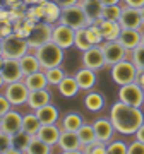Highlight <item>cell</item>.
I'll use <instances>...</instances> for the list:
<instances>
[{"mask_svg":"<svg viewBox=\"0 0 144 154\" xmlns=\"http://www.w3.org/2000/svg\"><path fill=\"white\" fill-rule=\"evenodd\" d=\"M110 120L115 130L122 135H134L137 128L144 123V113L137 106H130L124 101H117L111 105Z\"/></svg>","mask_w":144,"mask_h":154,"instance_id":"obj_1","label":"cell"},{"mask_svg":"<svg viewBox=\"0 0 144 154\" xmlns=\"http://www.w3.org/2000/svg\"><path fill=\"white\" fill-rule=\"evenodd\" d=\"M64 51L65 50L58 46L55 41H48V43L41 45L39 48L34 50V53L38 57L39 63L43 67V70L46 69H52V67H58L62 65V62H64Z\"/></svg>","mask_w":144,"mask_h":154,"instance_id":"obj_2","label":"cell"},{"mask_svg":"<svg viewBox=\"0 0 144 154\" xmlns=\"http://www.w3.org/2000/svg\"><path fill=\"white\" fill-rule=\"evenodd\" d=\"M58 22L70 26V28H74L76 31L81 29V28H86V26L91 24L88 14L84 12L83 5H81V2H79V4H74V5L64 7V9H62L60 21H58Z\"/></svg>","mask_w":144,"mask_h":154,"instance_id":"obj_3","label":"cell"},{"mask_svg":"<svg viewBox=\"0 0 144 154\" xmlns=\"http://www.w3.org/2000/svg\"><path fill=\"white\" fill-rule=\"evenodd\" d=\"M137 74H139V69L136 67V63L130 60H122L111 65V79L113 82L118 84V86H124V84H129V82H134L137 79Z\"/></svg>","mask_w":144,"mask_h":154,"instance_id":"obj_4","label":"cell"},{"mask_svg":"<svg viewBox=\"0 0 144 154\" xmlns=\"http://www.w3.org/2000/svg\"><path fill=\"white\" fill-rule=\"evenodd\" d=\"M29 43L28 38H24L21 34H11L4 38V58H21L26 53H29Z\"/></svg>","mask_w":144,"mask_h":154,"instance_id":"obj_5","label":"cell"},{"mask_svg":"<svg viewBox=\"0 0 144 154\" xmlns=\"http://www.w3.org/2000/svg\"><path fill=\"white\" fill-rule=\"evenodd\" d=\"M52 34H53V24L46 21H38L34 22L33 29L28 36V43H29V48L31 50H36L39 48L41 45L52 41Z\"/></svg>","mask_w":144,"mask_h":154,"instance_id":"obj_6","label":"cell"},{"mask_svg":"<svg viewBox=\"0 0 144 154\" xmlns=\"http://www.w3.org/2000/svg\"><path fill=\"white\" fill-rule=\"evenodd\" d=\"M118 99L127 103L130 106H137V108H142L144 105V88L139 82H129L120 86L118 89Z\"/></svg>","mask_w":144,"mask_h":154,"instance_id":"obj_7","label":"cell"},{"mask_svg":"<svg viewBox=\"0 0 144 154\" xmlns=\"http://www.w3.org/2000/svg\"><path fill=\"white\" fill-rule=\"evenodd\" d=\"M101 48H103V53H105L106 65H110V67L118 63V62H122V60H127L129 57H130V51H129L118 39L103 41V43H101Z\"/></svg>","mask_w":144,"mask_h":154,"instance_id":"obj_8","label":"cell"},{"mask_svg":"<svg viewBox=\"0 0 144 154\" xmlns=\"http://www.w3.org/2000/svg\"><path fill=\"white\" fill-rule=\"evenodd\" d=\"M29 91L28 86L24 81H16V82H9L5 88V96L7 99L12 103V106H22L28 105V98H29Z\"/></svg>","mask_w":144,"mask_h":154,"instance_id":"obj_9","label":"cell"},{"mask_svg":"<svg viewBox=\"0 0 144 154\" xmlns=\"http://www.w3.org/2000/svg\"><path fill=\"white\" fill-rule=\"evenodd\" d=\"M52 41H55L58 46H62L64 50L74 46L76 43V29L67 26V24H62V22H57L53 24V34H52Z\"/></svg>","mask_w":144,"mask_h":154,"instance_id":"obj_10","label":"cell"},{"mask_svg":"<svg viewBox=\"0 0 144 154\" xmlns=\"http://www.w3.org/2000/svg\"><path fill=\"white\" fill-rule=\"evenodd\" d=\"M105 65H106V60H105V53H103L101 45H93L89 50L83 51V67L100 70Z\"/></svg>","mask_w":144,"mask_h":154,"instance_id":"obj_11","label":"cell"},{"mask_svg":"<svg viewBox=\"0 0 144 154\" xmlns=\"http://www.w3.org/2000/svg\"><path fill=\"white\" fill-rule=\"evenodd\" d=\"M118 22H120L122 28H127V29H141L144 24L141 11L136 9V7H129V5L122 7V14H120Z\"/></svg>","mask_w":144,"mask_h":154,"instance_id":"obj_12","label":"cell"},{"mask_svg":"<svg viewBox=\"0 0 144 154\" xmlns=\"http://www.w3.org/2000/svg\"><path fill=\"white\" fill-rule=\"evenodd\" d=\"M58 147L62 149V152L65 154H74V152H81V139H79L77 132H72V130H64L62 128L60 139H58Z\"/></svg>","mask_w":144,"mask_h":154,"instance_id":"obj_13","label":"cell"},{"mask_svg":"<svg viewBox=\"0 0 144 154\" xmlns=\"http://www.w3.org/2000/svg\"><path fill=\"white\" fill-rule=\"evenodd\" d=\"M22 118H24V116H22L19 111L9 110L4 116H0V130L11 134V135L21 132L22 130Z\"/></svg>","mask_w":144,"mask_h":154,"instance_id":"obj_14","label":"cell"},{"mask_svg":"<svg viewBox=\"0 0 144 154\" xmlns=\"http://www.w3.org/2000/svg\"><path fill=\"white\" fill-rule=\"evenodd\" d=\"M93 128H94V132H96V139L101 140V142H106V144L110 142L111 137H113V134L117 132L113 123H111V120H110V116L108 118L106 116L96 118L93 122Z\"/></svg>","mask_w":144,"mask_h":154,"instance_id":"obj_15","label":"cell"},{"mask_svg":"<svg viewBox=\"0 0 144 154\" xmlns=\"http://www.w3.org/2000/svg\"><path fill=\"white\" fill-rule=\"evenodd\" d=\"M2 75L5 79V82H16L24 79V72L21 69V62L19 58H5L4 67H2Z\"/></svg>","mask_w":144,"mask_h":154,"instance_id":"obj_16","label":"cell"},{"mask_svg":"<svg viewBox=\"0 0 144 154\" xmlns=\"http://www.w3.org/2000/svg\"><path fill=\"white\" fill-rule=\"evenodd\" d=\"M98 28L101 31V36L105 41H113V39H118L120 33H122V26L118 21H108V19H98L96 21Z\"/></svg>","mask_w":144,"mask_h":154,"instance_id":"obj_17","label":"cell"},{"mask_svg":"<svg viewBox=\"0 0 144 154\" xmlns=\"http://www.w3.org/2000/svg\"><path fill=\"white\" fill-rule=\"evenodd\" d=\"M60 134H62V128L57 123H45L41 125L38 132V137L43 140V142L50 144L52 147L58 144V139H60Z\"/></svg>","mask_w":144,"mask_h":154,"instance_id":"obj_18","label":"cell"},{"mask_svg":"<svg viewBox=\"0 0 144 154\" xmlns=\"http://www.w3.org/2000/svg\"><path fill=\"white\" fill-rule=\"evenodd\" d=\"M141 39H142V33L139 29H127V28H122V33L118 36V41L129 50L132 51L136 50L141 45Z\"/></svg>","mask_w":144,"mask_h":154,"instance_id":"obj_19","label":"cell"},{"mask_svg":"<svg viewBox=\"0 0 144 154\" xmlns=\"http://www.w3.org/2000/svg\"><path fill=\"white\" fill-rule=\"evenodd\" d=\"M76 81H77L79 88L83 91H89L96 86V70L93 69H88V67H83L76 72Z\"/></svg>","mask_w":144,"mask_h":154,"instance_id":"obj_20","label":"cell"},{"mask_svg":"<svg viewBox=\"0 0 144 154\" xmlns=\"http://www.w3.org/2000/svg\"><path fill=\"white\" fill-rule=\"evenodd\" d=\"M48 103H52V94L46 88L45 89H36V91H31V93H29L28 106L31 108V110L36 111L38 108L48 105Z\"/></svg>","mask_w":144,"mask_h":154,"instance_id":"obj_21","label":"cell"},{"mask_svg":"<svg viewBox=\"0 0 144 154\" xmlns=\"http://www.w3.org/2000/svg\"><path fill=\"white\" fill-rule=\"evenodd\" d=\"M26 86H28L29 91H36V89H45L50 86L48 82V79H46V74L45 70H38V72H33V74H29V75H24L22 79Z\"/></svg>","mask_w":144,"mask_h":154,"instance_id":"obj_22","label":"cell"},{"mask_svg":"<svg viewBox=\"0 0 144 154\" xmlns=\"http://www.w3.org/2000/svg\"><path fill=\"white\" fill-rule=\"evenodd\" d=\"M57 88H58V93H60L64 98H74V96L81 91L77 81H76V75H74V77L65 75L64 79H62V82L58 84Z\"/></svg>","mask_w":144,"mask_h":154,"instance_id":"obj_23","label":"cell"},{"mask_svg":"<svg viewBox=\"0 0 144 154\" xmlns=\"http://www.w3.org/2000/svg\"><path fill=\"white\" fill-rule=\"evenodd\" d=\"M36 115H38L39 122L41 123H57V120H58V110H57V106H53L52 103H48V105L41 106V108H38V110L34 111Z\"/></svg>","mask_w":144,"mask_h":154,"instance_id":"obj_24","label":"cell"},{"mask_svg":"<svg viewBox=\"0 0 144 154\" xmlns=\"http://www.w3.org/2000/svg\"><path fill=\"white\" fill-rule=\"evenodd\" d=\"M81 5H83L84 12L88 14L91 22H96L98 19H101L103 4H101L100 0H81Z\"/></svg>","mask_w":144,"mask_h":154,"instance_id":"obj_25","label":"cell"},{"mask_svg":"<svg viewBox=\"0 0 144 154\" xmlns=\"http://www.w3.org/2000/svg\"><path fill=\"white\" fill-rule=\"evenodd\" d=\"M19 62H21V69H22V72H24V75H29V74L38 72V70H43V67H41V63H39L36 53H34V55L26 53L24 57L19 58Z\"/></svg>","mask_w":144,"mask_h":154,"instance_id":"obj_26","label":"cell"},{"mask_svg":"<svg viewBox=\"0 0 144 154\" xmlns=\"http://www.w3.org/2000/svg\"><path fill=\"white\" fill-rule=\"evenodd\" d=\"M45 7V19L43 21L50 22V24H57V22L60 21V16H62V7L57 4L55 0H52V2H45L43 4Z\"/></svg>","mask_w":144,"mask_h":154,"instance_id":"obj_27","label":"cell"},{"mask_svg":"<svg viewBox=\"0 0 144 154\" xmlns=\"http://www.w3.org/2000/svg\"><path fill=\"white\" fill-rule=\"evenodd\" d=\"M41 125L43 123L39 122L36 113H28V115H24V118H22V130L26 134H29V135H38Z\"/></svg>","mask_w":144,"mask_h":154,"instance_id":"obj_28","label":"cell"},{"mask_svg":"<svg viewBox=\"0 0 144 154\" xmlns=\"http://www.w3.org/2000/svg\"><path fill=\"white\" fill-rule=\"evenodd\" d=\"M105 105H106V101L103 98V94H100V93H88L86 98H84V106L89 111H94V113L101 111L105 108Z\"/></svg>","mask_w":144,"mask_h":154,"instance_id":"obj_29","label":"cell"},{"mask_svg":"<svg viewBox=\"0 0 144 154\" xmlns=\"http://www.w3.org/2000/svg\"><path fill=\"white\" fill-rule=\"evenodd\" d=\"M83 125H84L83 116L79 115V113H76V111H70V113H67V115L62 118V128H64V130L77 132Z\"/></svg>","mask_w":144,"mask_h":154,"instance_id":"obj_30","label":"cell"},{"mask_svg":"<svg viewBox=\"0 0 144 154\" xmlns=\"http://www.w3.org/2000/svg\"><path fill=\"white\" fill-rule=\"evenodd\" d=\"M48 152H52V146L50 144L43 142L38 135H33V139H31L28 149H26V154H48Z\"/></svg>","mask_w":144,"mask_h":154,"instance_id":"obj_31","label":"cell"},{"mask_svg":"<svg viewBox=\"0 0 144 154\" xmlns=\"http://www.w3.org/2000/svg\"><path fill=\"white\" fill-rule=\"evenodd\" d=\"M31 139H33V135H29L24 130H21V132H17L12 135V147L16 149L17 152H26Z\"/></svg>","mask_w":144,"mask_h":154,"instance_id":"obj_32","label":"cell"},{"mask_svg":"<svg viewBox=\"0 0 144 154\" xmlns=\"http://www.w3.org/2000/svg\"><path fill=\"white\" fill-rule=\"evenodd\" d=\"M77 135L81 139L83 146H89V144H94L98 140L96 139V132H94V128H93V123H84L77 130Z\"/></svg>","mask_w":144,"mask_h":154,"instance_id":"obj_33","label":"cell"},{"mask_svg":"<svg viewBox=\"0 0 144 154\" xmlns=\"http://www.w3.org/2000/svg\"><path fill=\"white\" fill-rule=\"evenodd\" d=\"M122 14V5L120 4H113V5H103L101 11V19H108V21H118Z\"/></svg>","mask_w":144,"mask_h":154,"instance_id":"obj_34","label":"cell"},{"mask_svg":"<svg viewBox=\"0 0 144 154\" xmlns=\"http://www.w3.org/2000/svg\"><path fill=\"white\" fill-rule=\"evenodd\" d=\"M45 74H46V79H48L50 86H58V84L62 82V79L65 77V72H64V69H62L60 65L58 67H52V69H46Z\"/></svg>","mask_w":144,"mask_h":154,"instance_id":"obj_35","label":"cell"},{"mask_svg":"<svg viewBox=\"0 0 144 154\" xmlns=\"http://www.w3.org/2000/svg\"><path fill=\"white\" fill-rule=\"evenodd\" d=\"M74 46L77 50H81V51H86V50H89L93 45H91V41H89L88 38V33H86V28H81L76 31V43H74Z\"/></svg>","mask_w":144,"mask_h":154,"instance_id":"obj_36","label":"cell"},{"mask_svg":"<svg viewBox=\"0 0 144 154\" xmlns=\"http://www.w3.org/2000/svg\"><path fill=\"white\" fill-rule=\"evenodd\" d=\"M26 19H28V21H33V22L43 21V19H45V7H43V4H38V5H29L28 7V12H26Z\"/></svg>","mask_w":144,"mask_h":154,"instance_id":"obj_37","label":"cell"},{"mask_svg":"<svg viewBox=\"0 0 144 154\" xmlns=\"http://www.w3.org/2000/svg\"><path fill=\"white\" fill-rule=\"evenodd\" d=\"M86 33H88V38H89V41H91V45H101L105 41L96 22H91L89 26H86Z\"/></svg>","mask_w":144,"mask_h":154,"instance_id":"obj_38","label":"cell"},{"mask_svg":"<svg viewBox=\"0 0 144 154\" xmlns=\"http://www.w3.org/2000/svg\"><path fill=\"white\" fill-rule=\"evenodd\" d=\"M130 58L139 70H144V45H139L136 50L130 51Z\"/></svg>","mask_w":144,"mask_h":154,"instance_id":"obj_39","label":"cell"},{"mask_svg":"<svg viewBox=\"0 0 144 154\" xmlns=\"http://www.w3.org/2000/svg\"><path fill=\"white\" fill-rule=\"evenodd\" d=\"M12 149V135L0 130V154H11Z\"/></svg>","mask_w":144,"mask_h":154,"instance_id":"obj_40","label":"cell"},{"mask_svg":"<svg viewBox=\"0 0 144 154\" xmlns=\"http://www.w3.org/2000/svg\"><path fill=\"white\" fill-rule=\"evenodd\" d=\"M129 146L122 142V140H110L108 142V154H127Z\"/></svg>","mask_w":144,"mask_h":154,"instance_id":"obj_41","label":"cell"},{"mask_svg":"<svg viewBox=\"0 0 144 154\" xmlns=\"http://www.w3.org/2000/svg\"><path fill=\"white\" fill-rule=\"evenodd\" d=\"M16 33V26L12 21H5V22H0V38H7L11 34Z\"/></svg>","mask_w":144,"mask_h":154,"instance_id":"obj_42","label":"cell"},{"mask_svg":"<svg viewBox=\"0 0 144 154\" xmlns=\"http://www.w3.org/2000/svg\"><path fill=\"white\" fill-rule=\"evenodd\" d=\"M127 154H144V142H141V140L136 139V140L129 146Z\"/></svg>","mask_w":144,"mask_h":154,"instance_id":"obj_43","label":"cell"},{"mask_svg":"<svg viewBox=\"0 0 144 154\" xmlns=\"http://www.w3.org/2000/svg\"><path fill=\"white\" fill-rule=\"evenodd\" d=\"M9 110H12V103L7 99L5 94H0V116H4Z\"/></svg>","mask_w":144,"mask_h":154,"instance_id":"obj_44","label":"cell"},{"mask_svg":"<svg viewBox=\"0 0 144 154\" xmlns=\"http://www.w3.org/2000/svg\"><path fill=\"white\" fill-rule=\"evenodd\" d=\"M124 5H129V7H136V9H141L144 7V0H122Z\"/></svg>","mask_w":144,"mask_h":154,"instance_id":"obj_45","label":"cell"},{"mask_svg":"<svg viewBox=\"0 0 144 154\" xmlns=\"http://www.w3.org/2000/svg\"><path fill=\"white\" fill-rule=\"evenodd\" d=\"M57 4L64 9V7H69V5H74V4H79L81 0H55Z\"/></svg>","mask_w":144,"mask_h":154,"instance_id":"obj_46","label":"cell"},{"mask_svg":"<svg viewBox=\"0 0 144 154\" xmlns=\"http://www.w3.org/2000/svg\"><path fill=\"white\" fill-rule=\"evenodd\" d=\"M134 135H136V139H137V140L144 142V123H142L141 127H139V128H137V132L134 134Z\"/></svg>","mask_w":144,"mask_h":154,"instance_id":"obj_47","label":"cell"},{"mask_svg":"<svg viewBox=\"0 0 144 154\" xmlns=\"http://www.w3.org/2000/svg\"><path fill=\"white\" fill-rule=\"evenodd\" d=\"M45 2H46V0H24V4H26V5H38V4H45Z\"/></svg>","mask_w":144,"mask_h":154,"instance_id":"obj_48","label":"cell"},{"mask_svg":"<svg viewBox=\"0 0 144 154\" xmlns=\"http://www.w3.org/2000/svg\"><path fill=\"white\" fill-rule=\"evenodd\" d=\"M136 82H139V84H141V86L144 88V70H139L137 79H136Z\"/></svg>","mask_w":144,"mask_h":154,"instance_id":"obj_49","label":"cell"},{"mask_svg":"<svg viewBox=\"0 0 144 154\" xmlns=\"http://www.w3.org/2000/svg\"><path fill=\"white\" fill-rule=\"evenodd\" d=\"M103 5H113V4H120L122 0H100Z\"/></svg>","mask_w":144,"mask_h":154,"instance_id":"obj_50","label":"cell"},{"mask_svg":"<svg viewBox=\"0 0 144 154\" xmlns=\"http://www.w3.org/2000/svg\"><path fill=\"white\" fill-rule=\"evenodd\" d=\"M4 2H5L7 7H12V5H16V4H19V2H24V0H4Z\"/></svg>","mask_w":144,"mask_h":154,"instance_id":"obj_51","label":"cell"},{"mask_svg":"<svg viewBox=\"0 0 144 154\" xmlns=\"http://www.w3.org/2000/svg\"><path fill=\"white\" fill-rule=\"evenodd\" d=\"M5 79H4V75H2V70H0V88H2V86H5Z\"/></svg>","mask_w":144,"mask_h":154,"instance_id":"obj_52","label":"cell"},{"mask_svg":"<svg viewBox=\"0 0 144 154\" xmlns=\"http://www.w3.org/2000/svg\"><path fill=\"white\" fill-rule=\"evenodd\" d=\"M0 55H4V38H0Z\"/></svg>","mask_w":144,"mask_h":154,"instance_id":"obj_53","label":"cell"},{"mask_svg":"<svg viewBox=\"0 0 144 154\" xmlns=\"http://www.w3.org/2000/svg\"><path fill=\"white\" fill-rule=\"evenodd\" d=\"M4 62H5V58L0 55V70H2V67H4Z\"/></svg>","mask_w":144,"mask_h":154,"instance_id":"obj_54","label":"cell"},{"mask_svg":"<svg viewBox=\"0 0 144 154\" xmlns=\"http://www.w3.org/2000/svg\"><path fill=\"white\" fill-rule=\"evenodd\" d=\"M139 11H141V16H142V21H144V7H141Z\"/></svg>","mask_w":144,"mask_h":154,"instance_id":"obj_55","label":"cell"},{"mask_svg":"<svg viewBox=\"0 0 144 154\" xmlns=\"http://www.w3.org/2000/svg\"><path fill=\"white\" fill-rule=\"evenodd\" d=\"M141 45H144V31H142V39H141Z\"/></svg>","mask_w":144,"mask_h":154,"instance_id":"obj_56","label":"cell"}]
</instances>
